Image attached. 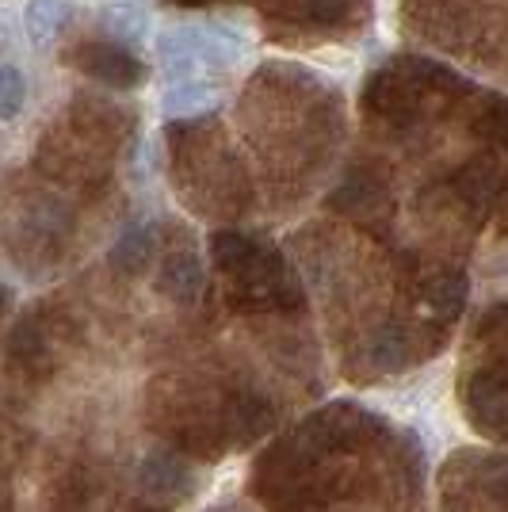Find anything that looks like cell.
Instances as JSON below:
<instances>
[{"label":"cell","mask_w":508,"mask_h":512,"mask_svg":"<svg viewBox=\"0 0 508 512\" xmlns=\"http://www.w3.org/2000/svg\"><path fill=\"white\" fill-rule=\"evenodd\" d=\"M157 46L169 81L203 77V65H233L245 58V39L230 27H172Z\"/></svg>","instance_id":"6da1fadb"},{"label":"cell","mask_w":508,"mask_h":512,"mask_svg":"<svg viewBox=\"0 0 508 512\" xmlns=\"http://www.w3.org/2000/svg\"><path fill=\"white\" fill-rule=\"evenodd\" d=\"M69 65L85 69L88 77H96L107 88H134L146 81L142 62L119 43H81L73 50V62Z\"/></svg>","instance_id":"7a4b0ae2"},{"label":"cell","mask_w":508,"mask_h":512,"mask_svg":"<svg viewBox=\"0 0 508 512\" xmlns=\"http://www.w3.org/2000/svg\"><path fill=\"white\" fill-rule=\"evenodd\" d=\"M218 100V85L211 77H184V81H169L165 96H161V111L165 115H195L207 111Z\"/></svg>","instance_id":"3957f363"},{"label":"cell","mask_w":508,"mask_h":512,"mask_svg":"<svg viewBox=\"0 0 508 512\" xmlns=\"http://www.w3.org/2000/svg\"><path fill=\"white\" fill-rule=\"evenodd\" d=\"M100 23L111 35V43L130 46L149 31V12L142 4H134V0H119V4H107L104 12H100Z\"/></svg>","instance_id":"277c9868"},{"label":"cell","mask_w":508,"mask_h":512,"mask_svg":"<svg viewBox=\"0 0 508 512\" xmlns=\"http://www.w3.org/2000/svg\"><path fill=\"white\" fill-rule=\"evenodd\" d=\"M73 16V0H31L27 12H23V27H27V39L35 46H46L62 23Z\"/></svg>","instance_id":"5b68a950"},{"label":"cell","mask_w":508,"mask_h":512,"mask_svg":"<svg viewBox=\"0 0 508 512\" xmlns=\"http://www.w3.org/2000/svg\"><path fill=\"white\" fill-rule=\"evenodd\" d=\"M157 287H161V295H169V299H176V302L195 299V295H199V287H203V272H199L195 256H188V253L169 256V260H165V268H161Z\"/></svg>","instance_id":"8992f818"},{"label":"cell","mask_w":508,"mask_h":512,"mask_svg":"<svg viewBox=\"0 0 508 512\" xmlns=\"http://www.w3.org/2000/svg\"><path fill=\"white\" fill-rule=\"evenodd\" d=\"M149 256H153V234H149L146 226H130L127 234L111 245L107 260H111V268H119V272L134 276V272L146 268Z\"/></svg>","instance_id":"52a82bcc"},{"label":"cell","mask_w":508,"mask_h":512,"mask_svg":"<svg viewBox=\"0 0 508 512\" xmlns=\"http://www.w3.org/2000/svg\"><path fill=\"white\" fill-rule=\"evenodd\" d=\"M27 104V77L20 65H0V123L16 119Z\"/></svg>","instance_id":"ba28073f"},{"label":"cell","mask_w":508,"mask_h":512,"mask_svg":"<svg viewBox=\"0 0 508 512\" xmlns=\"http://www.w3.org/2000/svg\"><path fill=\"white\" fill-rule=\"evenodd\" d=\"M134 4H142V0H134Z\"/></svg>","instance_id":"9c48e42d"}]
</instances>
